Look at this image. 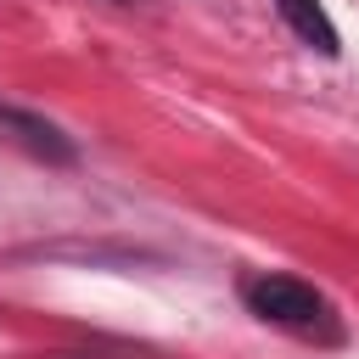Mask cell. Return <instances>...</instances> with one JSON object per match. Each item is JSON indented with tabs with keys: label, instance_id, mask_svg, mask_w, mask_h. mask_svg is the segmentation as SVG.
I'll list each match as a JSON object with an SVG mask.
<instances>
[{
	"label": "cell",
	"instance_id": "cell-3",
	"mask_svg": "<svg viewBox=\"0 0 359 359\" xmlns=\"http://www.w3.org/2000/svg\"><path fill=\"white\" fill-rule=\"evenodd\" d=\"M0 129H17V140H28L39 157H56V163H67L73 151H67V140L50 129V123H39V118H28V112H17V107H0Z\"/></svg>",
	"mask_w": 359,
	"mask_h": 359
},
{
	"label": "cell",
	"instance_id": "cell-1",
	"mask_svg": "<svg viewBox=\"0 0 359 359\" xmlns=\"http://www.w3.org/2000/svg\"><path fill=\"white\" fill-rule=\"evenodd\" d=\"M241 297H247V309H252L258 320H269V325H286V331H303V337H337L325 297H320L314 286L292 280V275H252V280L241 286Z\"/></svg>",
	"mask_w": 359,
	"mask_h": 359
},
{
	"label": "cell",
	"instance_id": "cell-2",
	"mask_svg": "<svg viewBox=\"0 0 359 359\" xmlns=\"http://www.w3.org/2000/svg\"><path fill=\"white\" fill-rule=\"evenodd\" d=\"M275 11L286 17V28H292L303 45H314V50L337 56V28H331V17L320 11V0H275Z\"/></svg>",
	"mask_w": 359,
	"mask_h": 359
}]
</instances>
